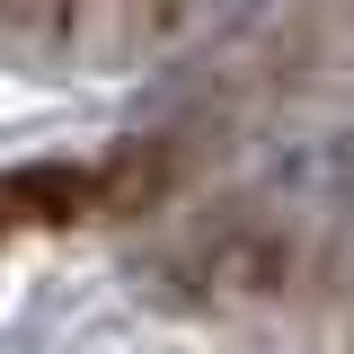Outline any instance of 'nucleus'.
Segmentation results:
<instances>
[{
  "label": "nucleus",
  "mask_w": 354,
  "mask_h": 354,
  "mask_svg": "<svg viewBox=\"0 0 354 354\" xmlns=\"http://www.w3.org/2000/svg\"><path fill=\"white\" fill-rule=\"evenodd\" d=\"M186 9V27H230V18H248L257 0H177Z\"/></svg>",
  "instance_id": "f257e3e1"
}]
</instances>
